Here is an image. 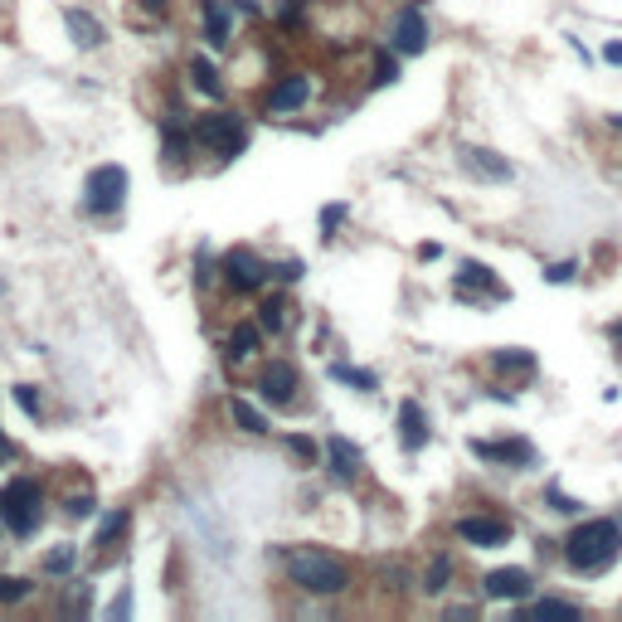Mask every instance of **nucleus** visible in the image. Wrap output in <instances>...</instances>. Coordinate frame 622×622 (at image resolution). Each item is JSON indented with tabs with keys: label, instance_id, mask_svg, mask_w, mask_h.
Returning <instances> with one entry per match:
<instances>
[{
	"label": "nucleus",
	"instance_id": "nucleus-28",
	"mask_svg": "<svg viewBox=\"0 0 622 622\" xmlns=\"http://www.w3.org/2000/svg\"><path fill=\"white\" fill-rule=\"evenodd\" d=\"M24 599H34V583L30 579H20V574H0V603H24Z\"/></svg>",
	"mask_w": 622,
	"mask_h": 622
},
{
	"label": "nucleus",
	"instance_id": "nucleus-43",
	"mask_svg": "<svg viewBox=\"0 0 622 622\" xmlns=\"http://www.w3.org/2000/svg\"><path fill=\"white\" fill-rule=\"evenodd\" d=\"M419 259H423V263H433V259H443V249H437V243H423Z\"/></svg>",
	"mask_w": 622,
	"mask_h": 622
},
{
	"label": "nucleus",
	"instance_id": "nucleus-14",
	"mask_svg": "<svg viewBox=\"0 0 622 622\" xmlns=\"http://www.w3.org/2000/svg\"><path fill=\"white\" fill-rule=\"evenodd\" d=\"M462 170H472L477 180H492V186H510L516 180V166L502 151H486V146H467L462 151Z\"/></svg>",
	"mask_w": 622,
	"mask_h": 622
},
{
	"label": "nucleus",
	"instance_id": "nucleus-16",
	"mask_svg": "<svg viewBox=\"0 0 622 622\" xmlns=\"http://www.w3.org/2000/svg\"><path fill=\"white\" fill-rule=\"evenodd\" d=\"M64 30H68V40L78 49H103L107 44L103 20H97L93 10H83V6H64Z\"/></svg>",
	"mask_w": 622,
	"mask_h": 622
},
{
	"label": "nucleus",
	"instance_id": "nucleus-22",
	"mask_svg": "<svg viewBox=\"0 0 622 622\" xmlns=\"http://www.w3.org/2000/svg\"><path fill=\"white\" fill-rule=\"evenodd\" d=\"M229 419H234V429L249 433V437H267V429H273V423H267V413L253 409L249 399H229Z\"/></svg>",
	"mask_w": 622,
	"mask_h": 622
},
{
	"label": "nucleus",
	"instance_id": "nucleus-24",
	"mask_svg": "<svg viewBox=\"0 0 622 622\" xmlns=\"http://www.w3.org/2000/svg\"><path fill=\"white\" fill-rule=\"evenodd\" d=\"M287 312H292V302L283 297V292H273V297L259 302V326L267 336H283L287 331Z\"/></svg>",
	"mask_w": 622,
	"mask_h": 622
},
{
	"label": "nucleus",
	"instance_id": "nucleus-1",
	"mask_svg": "<svg viewBox=\"0 0 622 622\" xmlns=\"http://www.w3.org/2000/svg\"><path fill=\"white\" fill-rule=\"evenodd\" d=\"M622 555V526L613 516H599V520H583L565 535V565L574 574H603L613 569Z\"/></svg>",
	"mask_w": 622,
	"mask_h": 622
},
{
	"label": "nucleus",
	"instance_id": "nucleus-19",
	"mask_svg": "<svg viewBox=\"0 0 622 622\" xmlns=\"http://www.w3.org/2000/svg\"><path fill=\"white\" fill-rule=\"evenodd\" d=\"M127 530H131V510H127V506L107 510V516L97 520V530H93V555H103V550H117V545L127 540Z\"/></svg>",
	"mask_w": 622,
	"mask_h": 622
},
{
	"label": "nucleus",
	"instance_id": "nucleus-10",
	"mask_svg": "<svg viewBox=\"0 0 622 622\" xmlns=\"http://www.w3.org/2000/svg\"><path fill=\"white\" fill-rule=\"evenodd\" d=\"M530 593H535V574L520 565L486 569L482 574V599H492V603H530Z\"/></svg>",
	"mask_w": 622,
	"mask_h": 622
},
{
	"label": "nucleus",
	"instance_id": "nucleus-37",
	"mask_svg": "<svg viewBox=\"0 0 622 622\" xmlns=\"http://www.w3.org/2000/svg\"><path fill=\"white\" fill-rule=\"evenodd\" d=\"M186 151H190V137H186V131H170V127H166V161H186Z\"/></svg>",
	"mask_w": 622,
	"mask_h": 622
},
{
	"label": "nucleus",
	"instance_id": "nucleus-32",
	"mask_svg": "<svg viewBox=\"0 0 622 622\" xmlns=\"http://www.w3.org/2000/svg\"><path fill=\"white\" fill-rule=\"evenodd\" d=\"M346 214H350V204H346V200H336V204H326V210H321V239H326V243L336 239V229L346 224Z\"/></svg>",
	"mask_w": 622,
	"mask_h": 622
},
{
	"label": "nucleus",
	"instance_id": "nucleus-27",
	"mask_svg": "<svg viewBox=\"0 0 622 622\" xmlns=\"http://www.w3.org/2000/svg\"><path fill=\"white\" fill-rule=\"evenodd\" d=\"M526 618H565V622H579L583 608L579 603H565V599H540V603H520Z\"/></svg>",
	"mask_w": 622,
	"mask_h": 622
},
{
	"label": "nucleus",
	"instance_id": "nucleus-20",
	"mask_svg": "<svg viewBox=\"0 0 622 622\" xmlns=\"http://www.w3.org/2000/svg\"><path fill=\"white\" fill-rule=\"evenodd\" d=\"M453 287H457V297H467L472 287H482V292H492L496 302H506V287L496 283V273H492V267H482V263H462L457 277H453Z\"/></svg>",
	"mask_w": 622,
	"mask_h": 622
},
{
	"label": "nucleus",
	"instance_id": "nucleus-8",
	"mask_svg": "<svg viewBox=\"0 0 622 622\" xmlns=\"http://www.w3.org/2000/svg\"><path fill=\"white\" fill-rule=\"evenodd\" d=\"M253 389L263 394V404L287 409L292 399H297V389H302V375H297V365H292V360H263V365H259V380H253Z\"/></svg>",
	"mask_w": 622,
	"mask_h": 622
},
{
	"label": "nucleus",
	"instance_id": "nucleus-42",
	"mask_svg": "<svg viewBox=\"0 0 622 622\" xmlns=\"http://www.w3.org/2000/svg\"><path fill=\"white\" fill-rule=\"evenodd\" d=\"M239 15H263V0H234Z\"/></svg>",
	"mask_w": 622,
	"mask_h": 622
},
{
	"label": "nucleus",
	"instance_id": "nucleus-35",
	"mask_svg": "<svg viewBox=\"0 0 622 622\" xmlns=\"http://www.w3.org/2000/svg\"><path fill=\"white\" fill-rule=\"evenodd\" d=\"M302 273H307V263H302V259L273 263V277H277V283H302Z\"/></svg>",
	"mask_w": 622,
	"mask_h": 622
},
{
	"label": "nucleus",
	"instance_id": "nucleus-5",
	"mask_svg": "<svg viewBox=\"0 0 622 622\" xmlns=\"http://www.w3.org/2000/svg\"><path fill=\"white\" fill-rule=\"evenodd\" d=\"M219 273H224V287L229 292H263L267 287V277H273V263L263 259V253H253L249 243H239V249H229L224 253V263H219Z\"/></svg>",
	"mask_w": 622,
	"mask_h": 622
},
{
	"label": "nucleus",
	"instance_id": "nucleus-36",
	"mask_svg": "<svg viewBox=\"0 0 622 622\" xmlns=\"http://www.w3.org/2000/svg\"><path fill=\"white\" fill-rule=\"evenodd\" d=\"M394 78H399V59L394 54H375V83L384 88V83H394Z\"/></svg>",
	"mask_w": 622,
	"mask_h": 622
},
{
	"label": "nucleus",
	"instance_id": "nucleus-29",
	"mask_svg": "<svg viewBox=\"0 0 622 622\" xmlns=\"http://www.w3.org/2000/svg\"><path fill=\"white\" fill-rule=\"evenodd\" d=\"M73 565H78V550H73V545H59V550H49L44 555V574H73Z\"/></svg>",
	"mask_w": 622,
	"mask_h": 622
},
{
	"label": "nucleus",
	"instance_id": "nucleus-12",
	"mask_svg": "<svg viewBox=\"0 0 622 622\" xmlns=\"http://www.w3.org/2000/svg\"><path fill=\"white\" fill-rule=\"evenodd\" d=\"M389 49H394V54H409V59H419L423 49H429V20H423L419 6H399L394 24H389Z\"/></svg>",
	"mask_w": 622,
	"mask_h": 622
},
{
	"label": "nucleus",
	"instance_id": "nucleus-6",
	"mask_svg": "<svg viewBox=\"0 0 622 622\" xmlns=\"http://www.w3.org/2000/svg\"><path fill=\"white\" fill-rule=\"evenodd\" d=\"M453 535L472 550H502V545L516 540V526L496 510H477V516H457L453 520Z\"/></svg>",
	"mask_w": 622,
	"mask_h": 622
},
{
	"label": "nucleus",
	"instance_id": "nucleus-45",
	"mask_svg": "<svg viewBox=\"0 0 622 622\" xmlns=\"http://www.w3.org/2000/svg\"><path fill=\"white\" fill-rule=\"evenodd\" d=\"M137 6H141V10H166L170 0H137Z\"/></svg>",
	"mask_w": 622,
	"mask_h": 622
},
{
	"label": "nucleus",
	"instance_id": "nucleus-39",
	"mask_svg": "<svg viewBox=\"0 0 622 622\" xmlns=\"http://www.w3.org/2000/svg\"><path fill=\"white\" fill-rule=\"evenodd\" d=\"M302 10H307V0H283V6H277V20H283V24H297Z\"/></svg>",
	"mask_w": 622,
	"mask_h": 622
},
{
	"label": "nucleus",
	"instance_id": "nucleus-40",
	"mask_svg": "<svg viewBox=\"0 0 622 622\" xmlns=\"http://www.w3.org/2000/svg\"><path fill=\"white\" fill-rule=\"evenodd\" d=\"M127 613H131V593L122 589L117 599H113V608H107V618H127Z\"/></svg>",
	"mask_w": 622,
	"mask_h": 622
},
{
	"label": "nucleus",
	"instance_id": "nucleus-25",
	"mask_svg": "<svg viewBox=\"0 0 622 622\" xmlns=\"http://www.w3.org/2000/svg\"><path fill=\"white\" fill-rule=\"evenodd\" d=\"M190 83H194V88H200V93L219 97V88H224V73H219V64H214V59L194 54V59H190Z\"/></svg>",
	"mask_w": 622,
	"mask_h": 622
},
{
	"label": "nucleus",
	"instance_id": "nucleus-33",
	"mask_svg": "<svg viewBox=\"0 0 622 622\" xmlns=\"http://www.w3.org/2000/svg\"><path fill=\"white\" fill-rule=\"evenodd\" d=\"M545 502H550V510H559V516H579V510H583V502H579V496H569L565 486H550V492H545Z\"/></svg>",
	"mask_w": 622,
	"mask_h": 622
},
{
	"label": "nucleus",
	"instance_id": "nucleus-17",
	"mask_svg": "<svg viewBox=\"0 0 622 622\" xmlns=\"http://www.w3.org/2000/svg\"><path fill=\"white\" fill-rule=\"evenodd\" d=\"M200 34H204V44H210V49H229V44H234V15H229L224 0H204Z\"/></svg>",
	"mask_w": 622,
	"mask_h": 622
},
{
	"label": "nucleus",
	"instance_id": "nucleus-26",
	"mask_svg": "<svg viewBox=\"0 0 622 622\" xmlns=\"http://www.w3.org/2000/svg\"><path fill=\"white\" fill-rule=\"evenodd\" d=\"M453 574H457V565H453V555H433V565H429V574H423V593H447L453 589Z\"/></svg>",
	"mask_w": 622,
	"mask_h": 622
},
{
	"label": "nucleus",
	"instance_id": "nucleus-4",
	"mask_svg": "<svg viewBox=\"0 0 622 622\" xmlns=\"http://www.w3.org/2000/svg\"><path fill=\"white\" fill-rule=\"evenodd\" d=\"M194 141L204 151H214L219 161H234V156H243V146H249V122L234 107H214V113H204L194 122Z\"/></svg>",
	"mask_w": 622,
	"mask_h": 622
},
{
	"label": "nucleus",
	"instance_id": "nucleus-34",
	"mask_svg": "<svg viewBox=\"0 0 622 622\" xmlns=\"http://www.w3.org/2000/svg\"><path fill=\"white\" fill-rule=\"evenodd\" d=\"M574 273H579V263H574V259L550 263V267H545V283H550V287H559V283H574Z\"/></svg>",
	"mask_w": 622,
	"mask_h": 622
},
{
	"label": "nucleus",
	"instance_id": "nucleus-41",
	"mask_svg": "<svg viewBox=\"0 0 622 622\" xmlns=\"http://www.w3.org/2000/svg\"><path fill=\"white\" fill-rule=\"evenodd\" d=\"M603 64L622 68V40H608V44H603Z\"/></svg>",
	"mask_w": 622,
	"mask_h": 622
},
{
	"label": "nucleus",
	"instance_id": "nucleus-23",
	"mask_svg": "<svg viewBox=\"0 0 622 622\" xmlns=\"http://www.w3.org/2000/svg\"><path fill=\"white\" fill-rule=\"evenodd\" d=\"M331 375L336 384H346V389H356V394H375V389H380V375L375 370H356V365H346V360H331Z\"/></svg>",
	"mask_w": 622,
	"mask_h": 622
},
{
	"label": "nucleus",
	"instance_id": "nucleus-38",
	"mask_svg": "<svg viewBox=\"0 0 622 622\" xmlns=\"http://www.w3.org/2000/svg\"><path fill=\"white\" fill-rule=\"evenodd\" d=\"M15 404L30 413V419H40V394H34V384H15Z\"/></svg>",
	"mask_w": 622,
	"mask_h": 622
},
{
	"label": "nucleus",
	"instance_id": "nucleus-15",
	"mask_svg": "<svg viewBox=\"0 0 622 622\" xmlns=\"http://www.w3.org/2000/svg\"><path fill=\"white\" fill-rule=\"evenodd\" d=\"M429 437H433V429H429L423 404L419 399H404V404H399V447H404V453H423Z\"/></svg>",
	"mask_w": 622,
	"mask_h": 622
},
{
	"label": "nucleus",
	"instance_id": "nucleus-13",
	"mask_svg": "<svg viewBox=\"0 0 622 622\" xmlns=\"http://www.w3.org/2000/svg\"><path fill=\"white\" fill-rule=\"evenodd\" d=\"M312 103V78L307 73H283V78L267 88V117H292V113H302V107Z\"/></svg>",
	"mask_w": 622,
	"mask_h": 622
},
{
	"label": "nucleus",
	"instance_id": "nucleus-2",
	"mask_svg": "<svg viewBox=\"0 0 622 622\" xmlns=\"http://www.w3.org/2000/svg\"><path fill=\"white\" fill-rule=\"evenodd\" d=\"M287 583L302 593H316V599H340V593H350V565L307 545V550L287 555Z\"/></svg>",
	"mask_w": 622,
	"mask_h": 622
},
{
	"label": "nucleus",
	"instance_id": "nucleus-46",
	"mask_svg": "<svg viewBox=\"0 0 622 622\" xmlns=\"http://www.w3.org/2000/svg\"><path fill=\"white\" fill-rule=\"evenodd\" d=\"M608 122H613V127H622V113H618V117H608Z\"/></svg>",
	"mask_w": 622,
	"mask_h": 622
},
{
	"label": "nucleus",
	"instance_id": "nucleus-21",
	"mask_svg": "<svg viewBox=\"0 0 622 622\" xmlns=\"http://www.w3.org/2000/svg\"><path fill=\"white\" fill-rule=\"evenodd\" d=\"M486 365H492L496 375H520V380H530V375H535V356H530V350H520V346L492 350V356H486Z\"/></svg>",
	"mask_w": 622,
	"mask_h": 622
},
{
	"label": "nucleus",
	"instance_id": "nucleus-7",
	"mask_svg": "<svg viewBox=\"0 0 622 622\" xmlns=\"http://www.w3.org/2000/svg\"><path fill=\"white\" fill-rule=\"evenodd\" d=\"M122 200H127V170L122 166H97L88 176V186H83V210L88 214H117Z\"/></svg>",
	"mask_w": 622,
	"mask_h": 622
},
{
	"label": "nucleus",
	"instance_id": "nucleus-11",
	"mask_svg": "<svg viewBox=\"0 0 622 622\" xmlns=\"http://www.w3.org/2000/svg\"><path fill=\"white\" fill-rule=\"evenodd\" d=\"M321 462H326V477H331L336 486H350L360 477V467H365V453H360V443H350L346 433H331L321 443Z\"/></svg>",
	"mask_w": 622,
	"mask_h": 622
},
{
	"label": "nucleus",
	"instance_id": "nucleus-30",
	"mask_svg": "<svg viewBox=\"0 0 622 622\" xmlns=\"http://www.w3.org/2000/svg\"><path fill=\"white\" fill-rule=\"evenodd\" d=\"M287 453L297 457L302 467H316V462H321V447H316L307 433H292V437H287Z\"/></svg>",
	"mask_w": 622,
	"mask_h": 622
},
{
	"label": "nucleus",
	"instance_id": "nucleus-9",
	"mask_svg": "<svg viewBox=\"0 0 622 622\" xmlns=\"http://www.w3.org/2000/svg\"><path fill=\"white\" fill-rule=\"evenodd\" d=\"M472 457L486 462V467H530L535 457V443H526V437H472Z\"/></svg>",
	"mask_w": 622,
	"mask_h": 622
},
{
	"label": "nucleus",
	"instance_id": "nucleus-31",
	"mask_svg": "<svg viewBox=\"0 0 622 622\" xmlns=\"http://www.w3.org/2000/svg\"><path fill=\"white\" fill-rule=\"evenodd\" d=\"M64 516H68V520H88V516H97V496H93V492H73V496H64Z\"/></svg>",
	"mask_w": 622,
	"mask_h": 622
},
{
	"label": "nucleus",
	"instance_id": "nucleus-18",
	"mask_svg": "<svg viewBox=\"0 0 622 622\" xmlns=\"http://www.w3.org/2000/svg\"><path fill=\"white\" fill-rule=\"evenodd\" d=\"M263 326L259 321H239L234 331H229V346H224V360L229 365H243V360H253L263 350Z\"/></svg>",
	"mask_w": 622,
	"mask_h": 622
},
{
	"label": "nucleus",
	"instance_id": "nucleus-3",
	"mask_svg": "<svg viewBox=\"0 0 622 622\" xmlns=\"http://www.w3.org/2000/svg\"><path fill=\"white\" fill-rule=\"evenodd\" d=\"M0 526L15 535V540H30L44 526V486L34 477L6 482V492H0Z\"/></svg>",
	"mask_w": 622,
	"mask_h": 622
},
{
	"label": "nucleus",
	"instance_id": "nucleus-44",
	"mask_svg": "<svg viewBox=\"0 0 622 622\" xmlns=\"http://www.w3.org/2000/svg\"><path fill=\"white\" fill-rule=\"evenodd\" d=\"M608 340H613V346H618V356H622V321H613V326H608Z\"/></svg>",
	"mask_w": 622,
	"mask_h": 622
}]
</instances>
